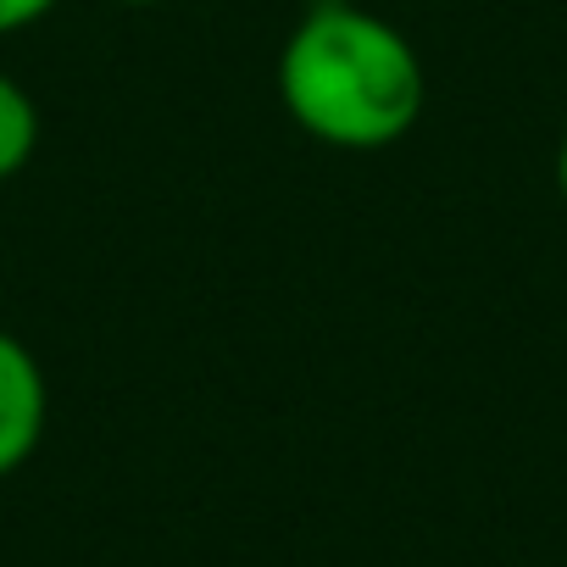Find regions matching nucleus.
I'll return each instance as SVG.
<instances>
[{"label": "nucleus", "instance_id": "6", "mask_svg": "<svg viewBox=\"0 0 567 567\" xmlns=\"http://www.w3.org/2000/svg\"><path fill=\"white\" fill-rule=\"evenodd\" d=\"M117 7H156V0H117Z\"/></svg>", "mask_w": 567, "mask_h": 567}, {"label": "nucleus", "instance_id": "1", "mask_svg": "<svg viewBox=\"0 0 567 567\" xmlns=\"http://www.w3.org/2000/svg\"><path fill=\"white\" fill-rule=\"evenodd\" d=\"M278 95L290 117L334 151H384L423 117V62L379 12L323 0L278 56Z\"/></svg>", "mask_w": 567, "mask_h": 567}, {"label": "nucleus", "instance_id": "4", "mask_svg": "<svg viewBox=\"0 0 567 567\" xmlns=\"http://www.w3.org/2000/svg\"><path fill=\"white\" fill-rule=\"evenodd\" d=\"M56 12V0H0V34H18V29H34L40 18Z\"/></svg>", "mask_w": 567, "mask_h": 567}, {"label": "nucleus", "instance_id": "5", "mask_svg": "<svg viewBox=\"0 0 567 567\" xmlns=\"http://www.w3.org/2000/svg\"><path fill=\"white\" fill-rule=\"evenodd\" d=\"M556 189H561V200H567V134H561V145H556Z\"/></svg>", "mask_w": 567, "mask_h": 567}, {"label": "nucleus", "instance_id": "3", "mask_svg": "<svg viewBox=\"0 0 567 567\" xmlns=\"http://www.w3.org/2000/svg\"><path fill=\"white\" fill-rule=\"evenodd\" d=\"M34 145H40V106L12 73H0V184L34 162Z\"/></svg>", "mask_w": 567, "mask_h": 567}, {"label": "nucleus", "instance_id": "2", "mask_svg": "<svg viewBox=\"0 0 567 567\" xmlns=\"http://www.w3.org/2000/svg\"><path fill=\"white\" fill-rule=\"evenodd\" d=\"M45 440V373L23 340L0 329V478L18 473Z\"/></svg>", "mask_w": 567, "mask_h": 567}]
</instances>
